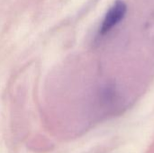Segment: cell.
<instances>
[{
    "label": "cell",
    "mask_w": 154,
    "mask_h": 153,
    "mask_svg": "<svg viewBox=\"0 0 154 153\" xmlns=\"http://www.w3.org/2000/svg\"><path fill=\"white\" fill-rule=\"evenodd\" d=\"M127 7L124 1L122 0H116L114 5L109 8V10L106 12L101 26L99 32L100 34L104 35L109 32L113 28H115L125 17L126 13Z\"/></svg>",
    "instance_id": "cell-1"
}]
</instances>
